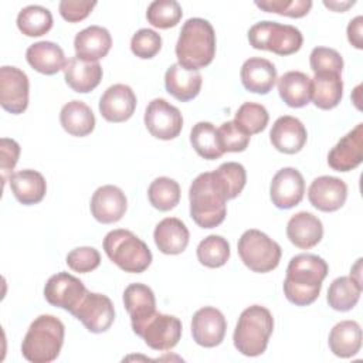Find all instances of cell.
Masks as SVG:
<instances>
[{
    "label": "cell",
    "instance_id": "1",
    "mask_svg": "<svg viewBox=\"0 0 363 363\" xmlns=\"http://www.w3.org/2000/svg\"><path fill=\"white\" fill-rule=\"evenodd\" d=\"M329 267L326 261L315 254H298L291 258L284 281L285 298L296 305L313 303L322 289Z\"/></svg>",
    "mask_w": 363,
    "mask_h": 363
},
{
    "label": "cell",
    "instance_id": "2",
    "mask_svg": "<svg viewBox=\"0 0 363 363\" xmlns=\"http://www.w3.org/2000/svg\"><path fill=\"white\" fill-rule=\"evenodd\" d=\"M174 51L179 64L189 71L211 64L216 55V33L210 21L200 17L186 20Z\"/></svg>",
    "mask_w": 363,
    "mask_h": 363
},
{
    "label": "cell",
    "instance_id": "3",
    "mask_svg": "<svg viewBox=\"0 0 363 363\" xmlns=\"http://www.w3.org/2000/svg\"><path fill=\"white\" fill-rule=\"evenodd\" d=\"M64 323L54 315L35 318L21 343V354L31 363H50L55 360L64 345Z\"/></svg>",
    "mask_w": 363,
    "mask_h": 363
},
{
    "label": "cell",
    "instance_id": "4",
    "mask_svg": "<svg viewBox=\"0 0 363 363\" xmlns=\"http://www.w3.org/2000/svg\"><path fill=\"white\" fill-rule=\"evenodd\" d=\"M272 330V313L265 306L251 305L245 308L238 318L233 335L234 346L244 356H259L265 352Z\"/></svg>",
    "mask_w": 363,
    "mask_h": 363
},
{
    "label": "cell",
    "instance_id": "5",
    "mask_svg": "<svg viewBox=\"0 0 363 363\" xmlns=\"http://www.w3.org/2000/svg\"><path fill=\"white\" fill-rule=\"evenodd\" d=\"M190 217L201 228L220 225L227 214V200L216 186L211 172L200 173L190 184Z\"/></svg>",
    "mask_w": 363,
    "mask_h": 363
},
{
    "label": "cell",
    "instance_id": "6",
    "mask_svg": "<svg viewBox=\"0 0 363 363\" xmlns=\"http://www.w3.org/2000/svg\"><path fill=\"white\" fill-rule=\"evenodd\" d=\"M104 250L108 258L125 272L140 274L152 264L147 244L125 228L109 231L104 238Z\"/></svg>",
    "mask_w": 363,
    "mask_h": 363
},
{
    "label": "cell",
    "instance_id": "7",
    "mask_svg": "<svg viewBox=\"0 0 363 363\" xmlns=\"http://www.w3.org/2000/svg\"><path fill=\"white\" fill-rule=\"evenodd\" d=\"M250 45L255 50H267L278 55H291L302 47V33L291 26L278 21L264 20L248 30Z\"/></svg>",
    "mask_w": 363,
    "mask_h": 363
},
{
    "label": "cell",
    "instance_id": "8",
    "mask_svg": "<svg viewBox=\"0 0 363 363\" xmlns=\"http://www.w3.org/2000/svg\"><path fill=\"white\" fill-rule=\"evenodd\" d=\"M238 255L252 272L265 274L275 269L281 261V247L265 233L251 228L242 233L237 244Z\"/></svg>",
    "mask_w": 363,
    "mask_h": 363
},
{
    "label": "cell",
    "instance_id": "9",
    "mask_svg": "<svg viewBox=\"0 0 363 363\" xmlns=\"http://www.w3.org/2000/svg\"><path fill=\"white\" fill-rule=\"evenodd\" d=\"M143 119L149 133L162 140L177 138L183 128V116L179 108L163 98H155L149 102Z\"/></svg>",
    "mask_w": 363,
    "mask_h": 363
},
{
    "label": "cell",
    "instance_id": "10",
    "mask_svg": "<svg viewBox=\"0 0 363 363\" xmlns=\"http://www.w3.org/2000/svg\"><path fill=\"white\" fill-rule=\"evenodd\" d=\"M88 289L84 282L68 274V272H57L48 278L44 286V298L45 301L57 308L68 311L71 315L78 308Z\"/></svg>",
    "mask_w": 363,
    "mask_h": 363
},
{
    "label": "cell",
    "instance_id": "11",
    "mask_svg": "<svg viewBox=\"0 0 363 363\" xmlns=\"http://www.w3.org/2000/svg\"><path fill=\"white\" fill-rule=\"evenodd\" d=\"M30 82L24 71L17 67L0 68V105L4 111L18 115L28 106Z\"/></svg>",
    "mask_w": 363,
    "mask_h": 363
},
{
    "label": "cell",
    "instance_id": "12",
    "mask_svg": "<svg viewBox=\"0 0 363 363\" xmlns=\"http://www.w3.org/2000/svg\"><path fill=\"white\" fill-rule=\"evenodd\" d=\"M72 315L92 333L106 332L115 320V308L112 301L96 292H86Z\"/></svg>",
    "mask_w": 363,
    "mask_h": 363
},
{
    "label": "cell",
    "instance_id": "13",
    "mask_svg": "<svg viewBox=\"0 0 363 363\" xmlns=\"http://www.w3.org/2000/svg\"><path fill=\"white\" fill-rule=\"evenodd\" d=\"M136 335L153 350H170L182 337V322L173 315L156 312Z\"/></svg>",
    "mask_w": 363,
    "mask_h": 363
},
{
    "label": "cell",
    "instance_id": "14",
    "mask_svg": "<svg viewBox=\"0 0 363 363\" xmlns=\"http://www.w3.org/2000/svg\"><path fill=\"white\" fill-rule=\"evenodd\" d=\"M305 193V180L295 167H282L278 170L269 186L271 201L277 208H292L298 206Z\"/></svg>",
    "mask_w": 363,
    "mask_h": 363
},
{
    "label": "cell",
    "instance_id": "15",
    "mask_svg": "<svg viewBox=\"0 0 363 363\" xmlns=\"http://www.w3.org/2000/svg\"><path fill=\"white\" fill-rule=\"evenodd\" d=\"M227 320L221 311L213 306H204L196 311L191 318L193 340L203 347L218 346L225 336Z\"/></svg>",
    "mask_w": 363,
    "mask_h": 363
},
{
    "label": "cell",
    "instance_id": "16",
    "mask_svg": "<svg viewBox=\"0 0 363 363\" xmlns=\"http://www.w3.org/2000/svg\"><path fill=\"white\" fill-rule=\"evenodd\" d=\"M363 160V123H357L330 149L328 164L336 172H350Z\"/></svg>",
    "mask_w": 363,
    "mask_h": 363
},
{
    "label": "cell",
    "instance_id": "17",
    "mask_svg": "<svg viewBox=\"0 0 363 363\" xmlns=\"http://www.w3.org/2000/svg\"><path fill=\"white\" fill-rule=\"evenodd\" d=\"M136 95L129 85L115 84L106 88L99 99V112L104 119L113 123L128 121L136 109Z\"/></svg>",
    "mask_w": 363,
    "mask_h": 363
},
{
    "label": "cell",
    "instance_id": "18",
    "mask_svg": "<svg viewBox=\"0 0 363 363\" xmlns=\"http://www.w3.org/2000/svg\"><path fill=\"white\" fill-rule=\"evenodd\" d=\"M91 214L102 224H112L119 221L128 208V200L125 193L113 186L105 184L95 190L91 197Z\"/></svg>",
    "mask_w": 363,
    "mask_h": 363
},
{
    "label": "cell",
    "instance_id": "19",
    "mask_svg": "<svg viewBox=\"0 0 363 363\" xmlns=\"http://www.w3.org/2000/svg\"><path fill=\"white\" fill-rule=\"evenodd\" d=\"M308 199L315 208L332 213L345 204L347 199V186L339 177L319 176L311 183Z\"/></svg>",
    "mask_w": 363,
    "mask_h": 363
},
{
    "label": "cell",
    "instance_id": "20",
    "mask_svg": "<svg viewBox=\"0 0 363 363\" xmlns=\"http://www.w3.org/2000/svg\"><path fill=\"white\" fill-rule=\"evenodd\" d=\"M123 305L130 316V325L135 333L156 313L155 294L145 284H129L123 291Z\"/></svg>",
    "mask_w": 363,
    "mask_h": 363
},
{
    "label": "cell",
    "instance_id": "21",
    "mask_svg": "<svg viewBox=\"0 0 363 363\" xmlns=\"http://www.w3.org/2000/svg\"><path fill=\"white\" fill-rule=\"evenodd\" d=\"M308 139L305 125L295 116H279L269 132V140L272 146L282 153L294 155L302 150Z\"/></svg>",
    "mask_w": 363,
    "mask_h": 363
},
{
    "label": "cell",
    "instance_id": "22",
    "mask_svg": "<svg viewBox=\"0 0 363 363\" xmlns=\"http://www.w3.org/2000/svg\"><path fill=\"white\" fill-rule=\"evenodd\" d=\"M111 47L112 37L109 31L101 26H89L81 30L74 38L75 57L89 62H98V60L106 57Z\"/></svg>",
    "mask_w": 363,
    "mask_h": 363
},
{
    "label": "cell",
    "instance_id": "23",
    "mask_svg": "<svg viewBox=\"0 0 363 363\" xmlns=\"http://www.w3.org/2000/svg\"><path fill=\"white\" fill-rule=\"evenodd\" d=\"M240 77L247 91L259 95L268 94L278 79L275 65L271 61L259 57L245 60L241 67Z\"/></svg>",
    "mask_w": 363,
    "mask_h": 363
},
{
    "label": "cell",
    "instance_id": "24",
    "mask_svg": "<svg viewBox=\"0 0 363 363\" xmlns=\"http://www.w3.org/2000/svg\"><path fill=\"white\" fill-rule=\"evenodd\" d=\"M288 240L301 250H309L318 245L323 237L322 221L308 211L294 214L286 224Z\"/></svg>",
    "mask_w": 363,
    "mask_h": 363
},
{
    "label": "cell",
    "instance_id": "25",
    "mask_svg": "<svg viewBox=\"0 0 363 363\" xmlns=\"http://www.w3.org/2000/svg\"><path fill=\"white\" fill-rule=\"evenodd\" d=\"M153 238L160 252L177 255L187 248L190 233L182 220L176 217H166L155 227Z\"/></svg>",
    "mask_w": 363,
    "mask_h": 363
},
{
    "label": "cell",
    "instance_id": "26",
    "mask_svg": "<svg viewBox=\"0 0 363 363\" xmlns=\"http://www.w3.org/2000/svg\"><path fill=\"white\" fill-rule=\"evenodd\" d=\"M203 77L199 71H189L179 62L172 64L164 74L166 91L180 102H187L200 94Z\"/></svg>",
    "mask_w": 363,
    "mask_h": 363
},
{
    "label": "cell",
    "instance_id": "27",
    "mask_svg": "<svg viewBox=\"0 0 363 363\" xmlns=\"http://www.w3.org/2000/svg\"><path fill=\"white\" fill-rule=\"evenodd\" d=\"M9 184L16 200L24 206L40 203L47 191L44 176L33 169H24L13 173L9 177Z\"/></svg>",
    "mask_w": 363,
    "mask_h": 363
},
{
    "label": "cell",
    "instance_id": "28",
    "mask_svg": "<svg viewBox=\"0 0 363 363\" xmlns=\"http://www.w3.org/2000/svg\"><path fill=\"white\" fill-rule=\"evenodd\" d=\"M64 78L72 91L86 94L99 85L102 79V67L99 62H89L78 57H72L67 61Z\"/></svg>",
    "mask_w": 363,
    "mask_h": 363
},
{
    "label": "cell",
    "instance_id": "29",
    "mask_svg": "<svg viewBox=\"0 0 363 363\" xmlns=\"http://www.w3.org/2000/svg\"><path fill=\"white\" fill-rule=\"evenodd\" d=\"M27 62L40 74L54 75L64 71L67 65L62 48L52 41H38L31 44L26 51Z\"/></svg>",
    "mask_w": 363,
    "mask_h": 363
},
{
    "label": "cell",
    "instance_id": "30",
    "mask_svg": "<svg viewBox=\"0 0 363 363\" xmlns=\"http://www.w3.org/2000/svg\"><path fill=\"white\" fill-rule=\"evenodd\" d=\"M343 96V81L336 72H316L311 79V99L319 109H333Z\"/></svg>",
    "mask_w": 363,
    "mask_h": 363
},
{
    "label": "cell",
    "instance_id": "31",
    "mask_svg": "<svg viewBox=\"0 0 363 363\" xmlns=\"http://www.w3.org/2000/svg\"><path fill=\"white\" fill-rule=\"evenodd\" d=\"M329 349L337 357H352L362 347V329L356 320H342L329 333Z\"/></svg>",
    "mask_w": 363,
    "mask_h": 363
},
{
    "label": "cell",
    "instance_id": "32",
    "mask_svg": "<svg viewBox=\"0 0 363 363\" xmlns=\"http://www.w3.org/2000/svg\"><path fill=\"white\" fill-rule=\"evenodd\" d=\"M60 122L67 133L84 138L94 130L95 115L85 102L74 99L61 108Z\"/></svg>",
    "mask_w": 363,
    "mask_h": 363
},
{
    "label": "cell",
    "instance_id": "33",
    "mask_svg": "<svg viewBox=\"0 0 363 363\" xmlns=\"http://www.w3.org/2000/svg\"><path fill=\"white\" fill-rule=\"evenodd\" d=\"M281 99L291 108H302L311 102V78L301 71H288L277 79Z\"/></svg>",
    "mask_w": 363,
    "mask_h": 363
},
{
    "label": "cell",
    "instance_id": "34",
    "mask_svg": "<svg viewBox=\"0 0 363 363\" xmlns=\"http://www.w3.org/2000/svg\"><path fill=\"white\" fill-rule=\"evenodd\" d=\"M362 284L356 282L352 277H339L332 281L328 289V303L332 309L347 312L356 306L360 299Z\"/></svg>",
    "mask_w": 363,
    "mask_h": 363
},
{
    "label": "cell",
    "instance_id": "35",
    "mask_svg": "<svg viewBox=\"0 0 363 363\" xmlns=\"http://www.w3.org/2000/svg\"><path fill=\"white\" fill-rule=\"evenodd\" d=\"M211 177L225 200L235 199L247 183V172L244 166L237 162L220 164L214 172H211Z\"/></svg>",
    "mask_w": 363,
    "mask_h": 363
},
{
    "label": "cell",
    "instance_id": "36",
    "mask_svg": "<svg viewBox=\"0 0 363 363\" xmlns=\"http://www.w3.org/2000/svg\"><path fill=\"white\" fill-rule=\"evenodd\" d=\"M190 143L196 153L207 160H216L224 155L218 132L210 122H197L190 130Z\"/></svg>",
    "mask_w": 363,
    "mask_h": 363
},
{
    "label": "cell",
    "instance_id": "37",
    "mask_svg": "<svg viewBox=\"0 0 363 363\" xmlns=\"http://www.w3.org/2000/svg\"><path fill=\"white\" fill-rule=\"evenodd\" d=\"M17 27L27 37H40L52 27V14L47 7L31 4L20 10Z\"/></svg>",
    "mask_w": 363,
    "mask_h": 363
},
{
    "label": "cell",
    "instance_id": "38",
    "mask_svg": "<svg viewBox=\"0 0 363 363\" xmlns=\"http://www.w3.org/2000/svg\"><path fill=\"white\" fill-rule=\"evenodd\" d=\"M147 199L156 210L169 211L174 208L180 201V186L170 177H156L149 184Z\"/></svg>",
    "mask_w": 363,
    "mask_h": 363
},
{
    "label": "cell",
    "instance_id": "39",
    "mask_svg": "<svg viewBox=\"0 0 363 363\" xmlns=\"http://www.w3.org/2000/svg\"><path fill=\"white\" fill-rule=\"evenodd\" d=\"M230 258L228 241L217 234L207 235L197 245V259L201 265L208 268H220Z\"/></svg>",
    "mask_w": 363,
    "mask_h": 363
},
{
    "label": "cell",
    "instance_id": "40",
    "mask_svg": "<svg viewBox=\"0 0 363 363\" xmlns=\"http://www.w3.org/2000/svg\"><path fill=\"white\" fill-rule=\"evenodd\" d=\"M183 10L176 0H155L146 11L147 21L157 28H170L182 20Z\"/></svg>",
    "mask_w": 363,
    "mask_h": 363
},
{
    "label": "cell",
    "instance_id": "41",
    "mask_svg": "<svg viewBox=\"0 0 363 363\" xmlns=\"http://www.w3.org/2000/svg\"><path fill=\"white\" fill-rule=\"evenodd\" d=\"M269 121L268 111L264 105L255 102H244L235 112L234 122L250 136L262 132Z\"/></svg>",
    "mask_w": 363,
    "mask_h": 363
},
{
    "label": "cell",
    "instance_id": "42",
    "mask_svg": "<svg viewBox=\"0 0 363 363\" xmlns=\"http://www.w3.org/2000/svg\"><path fill=\"white\" fill-rule=\"evenodd\" d=\"M255 6L268 13L299 18L309 13L312 7V1L311 0H261V1H255Z\"/></svg>",
    "mask_w": 363,
    "mask_h": 363
},
{
    "label": "cell",
    "instance_id": "43",
    "mask_svg": "<svg viewBox=\"0 0 363 363\" xmlns=\"http://www.w3.org/2000/svg\"><path fill=\"white\" fill-rule=\"evenodd\" d=\"M162 48V37L155 30L140 28L138 30L130 40L132 52L142 58L149 60L153 58Z\"/></svg>",
    "mask_w": 363,
    "mask_h": 363
},
{
    "label": "cell",
    "instance_id": "44",
    "mask_svg": "<svg viewBox=\"0 0 363 363\" xmlns=\"http://www.w3.org/2000/svg\"><path fill=\"white\" fill-rule=\"evenodd\" d=\"M311 69L316 72H336L342 74L343 71V58L342 55L328 47H315L309 55Z\"/></svg>",
    "mask_w": 363,
    "mask_h": 363
},
{
    "label": "cell",
    "instance_id": "45",
    "mask_svg": "<svg viewBox=\"0 0 363 363\" xmlns=\"http://www.w3.org/2000/svg\"><path fill=\"white\" fill-rule=\"evenodd\" d=\"M221 149L225 152H244L250 143V135L244 132L234 121L224 122L218 129Z\"/></svg>",
    "mask_w": 363,
    "mask_h": 363
},
{
    "label": "cell",
    "instance_id": "46",
    "mask_svg": "<svg viewBox=\"0 0 363 363\" xmlns=\"http://www.w3.org/2000/svg\"><path fill=\"white\" fill-rule=\"evenodd\" d=\"M65 262L72 271L86 274L99 267L101 255L94 247H77L67 254Z\"/></svg>",
    "mask_w": 363,
    "mask_h": 363
},
{
    "label": "cell",
    "instance_id": "47",
    "mask_svg": "<svg viewBox=\"0 0 363 363\" xmlns=\"http://www.w3.org/2000/svg\"><path fill=\"white\" fill-rule=\"evenodd\" d=\"M96 1L89 0H62L60 1V14L68 23H78L89 16Z\"/></svg>",
    "mask_w": 363,
    "mask_h": 363
},
{
    "label": "cell",
    "instance_id": "48",
    "mask_svg": "<svg viewBox=\"0 0 363 363\" xmlns=\"http://www.w3.org/2000/svg\"><path fill=\"white\" fill-rule=\"evenodd\" d=\"M0 152H1V159H0L1 179H3V183H6L9 177L13 174L11 170L17 164V160L20 156V145L14 139L1 138Z\"/></svg>",
    "mask_w": 363,
    "mask_h": 363
},
{
    "label": "cell",
    "instance_id": "49",
    "mask_svg": "<svg viewBox=\"0 0 363 363\" xmlns=\"http://www.w3.org/2000/svg\"><path fill=\"white\" fill-rule=\"evenodd\" d=\"M362 26H363V17L362 16H356L353 20H350V23L347 24V40L349 43L357 48L362 50L363 48V37H362Z\"/></svg>",
    "mask_w": 363,
    "mask_h": 363
},
{
    "label": "cell",
    "instance_id": "50",
    "mask_svg": "<svg viewBox=\"0 0 363 363\" xmlns=\"http://www.w3.org/2000/svg\"><path fill=\"white\" fill-rule=\"evenodd\" d=\"M323 4L326 6V7H329V9H332V10H335V11H345L346 9H349V7H352L353 4H354V1H323Z\"/></svg>",
    "mask_w": 363,
    "mask_h": 363
},
{
    "label": "cell",
    "instance_id": "51",
    "mask_svg": "<svg viewBox=\"0 0 363 363\" xmlns=\"http://www.w3.org/2000/svg\"><path fill=\"white\" fill-rule=\"evenodd\" d=\"M360 258L357 259V262L354 264V267L352 268V271H350V277L356 281V282H359V284H362V279H360Z\"/></svg>",
    "mask_w": 363,
    "mask_h": 363
}]
</instances>
